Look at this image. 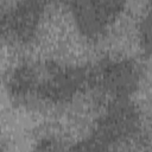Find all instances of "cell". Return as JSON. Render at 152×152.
I'll use <instances>...</instances> for the list:
<instances>
[{"label": "cell", "instance_id": "1", "mask_svg": "<svg viewBox=\"0 0 152 152\" xmlns=\"http://www.w3.org/2000/svg\"><path fill=\"white\" fill-rule=\"evenodd\" d=\"M87 86H93L91 69L49 63L38 70L37 96L52 102H64Z\"/></svg>", "mask_w": 152, "mask_h": 152}, {"label": "cell", "instance_id": "2", "mask_svg": "<svg viewBox=\"0 0 152 152\" xmlns=\"http://www.w3.org/2000/svg\"><path fill=\"white\" fill-rule=\"evenodd\" d=\"M139 122L135 107L126 99H116L99 121L93 137L106 150L109 145L132 135Z\"/></svg>", "mask_w": 152, "mask_h": 152}, {"label": "cell", "instance_id": "3", "mask_svg": "<svg viewBox=\"0 0 152 152\" xmlns=\"http://www.w3.org/2000/svg\"><path fill=\"white\" fill-rule=\"evenodd\" d=\"M69 5L78 28L89 38H97L103 34L124 7V2L114 0H83L72 1Z\"/></svg>", "mask_w": 152, "mask_h": 152}, {"label": "cell", "instance_id": "4", "mask_svg": "<svg viewBox=\"0 0 152 152\" xmlns=\"http://www.w3.org/2000/svg\"><path fill=\"white\" fill-rule=\"evenodd\" d=\"M139 71L132 61L106 59L93 70V84H100L116 99H125L138 87Z\"/></svg>", "mask_w": 152, "mask_h": 152}, {"label": "cell", "instance_id": "5", "mask_svg": "<svg viewBox=\"0 0 152 152\" xmlns=\"http://www.w3.org/2000/svg\"><path fill=\"white\" fill-rule=\"evenodd\" d=\"M43 2L21 1L15 4L13 8H8V36L19 42L30 40L37 30L40 14L43 12Z\"/></svg>", "mask_w": 152, "mask_h": 152}, {"label": "cell", "instance_id": "6", "mask_svg": "<svg viewBox=\"0 0 152 152\" xmlns=\"http://www.w3.org/2000/svg\"><path fill=\"white\" fill-rule=\"evenodd\" d=\"M7 87L10 94L19 100H27L31 96H37L38 69L30 64L18 66L8 76Z\"/></svg>", "mask_w": 152, "mask_h": 152}, {"label": "cell", "instance_id": "7", "mask_svg": "<svg viewBox=\"0 0 152 152\" xmlns=\"http://www.w3.org/2000/svg\"><path fill=\"white\" fill-rule=\"evenodd\" d=\"M139 37H140L142 50L145 51L146 56H150V52H151V15L150 14H147L140 24Z\"/></svg>", "mask_w": 152, "mask_h": 152}, {"label": "cell", "instance_id": "8", "mask_svg": "<svg viewBox=\"0 0 152 152\" xmlns=\"http://www.w3.org/2000/svg\"><path fill=\"white\" fill-rule=\"evenodd\" d=\"M36 152H65L62 142L55 138H43L36 145Z\"/></svg>", "mask_w": 152, "mask_h": 152}]
</instances>
